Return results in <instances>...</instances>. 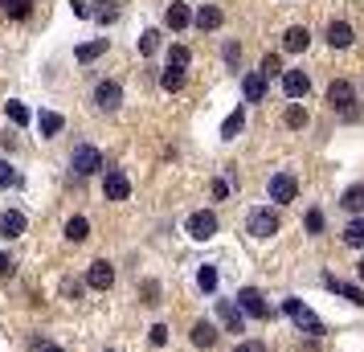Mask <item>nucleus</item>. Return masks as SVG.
<instances>
[{
  "mask_svg": "<svg viewBox=\"0 0 364 352\" xmlns=\"http://www.w3.org/2000/svg\"><path fill=\"white\" fill-rule=\"evenodd\" d=\"M282 311L291 316V324H295L299 332H307V336H323V319L315 316V311H311V307H307L303 299H287V303H282Z\"/></svg>",
  "mask_w": 364,
  "mask_h": 352,
  "instance_id": "1",
  "label": "nucleus"
},
{
  "mask_svg": "<svg viewBox=\"0 0 364 352\" xmlns=\"http://www.w3.org/2000/svg\"><path fill=\"white\" fill-rule=\"evenodd\" d=\"M70 168H74V176H90V172L102 168V151L90 148V144H78V148L70 151Z\"/></svg>",
  "mask_w": 364,
  "mask_h": 352,
  "instance_id": "2",
  "label": "nucleus"
},
{
  "mask_svg": "<svg viewBox=\"0 0 364 352\" xmlns=\"http://www.w3.org/2000/svg\"><path fill=\"white\" fill-rule=\"evenodd\" d=\"M237 307H242V316H254V319H270L274 316L258 287H242V291H237Z\"/></svg>",
  "mask_w": 364,
  "mask_h": 352,
  "instance_id": "3",
  "label": "nucleus"
},
{
  "mask_svg": "<svg viewBox=\"0 0 364 352\" xmlns=\"http://www.w3.org/2000/svg\"><path fill=\"white\" fill-rule=\"evenodd\" d=\"M184 230H188V238H193V242H209V238L217 234V213L197 209V213L188 218V225H184Z\"/></svg>",
  "mask_w": 364,
  "mask_h": 352,
  "instance_id": "4",
  "label": "nucleus"
},
{
  "mask_svg": "<svg viewBox=\"0 0 364 352\" xmlns=\"http://www.w3.org/2000/svg\"><path fill=\"white\" fill-rule=\"evenodd\" d=\"M295 193H299V181L291 176V172H274V176H270V201L291 205L295 201Z\"/></svg>",
  "mask_w": 364,
  "mask_h": 352,
  "instance_id": "5",
  "label": "nucleus"
},
{
  "mask_svg": "<svg viewBox=\"0 0 364 352\" xmlns=\"http://www.w3.org/2000/svg\"><path fill=\"white\" fill-rule=\"evenodd\" d=\"M246 225H250V234L254 238H274L279 234V213H270V209H254Z\"/></svg>",
  "mask_w": 364,
  "mask_h": 352,
  "instance_id": "6",
  "label": "nucleus"
},
{
  "mask_svg": "<svg viewBox=\"0 0 364 352\" xmlns=\"http://www.w3.org/2000/svg\"><path fill=\"white\" fill-rule=\"evenodd\" d=\"M328 102H331V111H352V102H356L352 82H348V78H336V82L328 86Z\"/></svg>",
  "mask_w": 364,
  "mask_h": 352,
  "instance_id": "7",
  "label": "nucleus"
},
{
  "mask_svg": "<svg viewBox=\"0 0 364 352\" xmlns=\"http://www.w3.org/2000/svg\"><path fill=\"white\" fill-rule=\"evenodd\" d=\"M217 316L225 324V332H246V316H242V307L233 299H217Z\"/></svg>",
  "mask_w": 364,
  "mask_h": 352,
  "instance_id": "8",
  "label": "nucleus"
},
{
  "mask_svg": "<svg viewBox=\"0 0 364 352\" xmlns=\"http://www.w3.org/2000/svg\"><path fill=\"white\" fill-rule=\"evenodd\" d=\"M282 90H287V99H307L311 78H307L303 70H282Z\"/></svg>",
  "mask_w": 364,
  "mask_h": 352,
  "instance_id": "9",
  "label": "nucleus"
},
{
  "mask_svg": "<svg viewBox=\"0 0 364 352\" xmlns=\"http://www.w3.org/2000/svg\"><path fill=\"white\" fill-rule=\"evenodd\" d=\"M86 283L95 287V291H111V283H115V267H111L107 258L90 262V274H86Z\"/></svg>",
  "mask_w": 364,
  "mask_h": 352,
  "instance_id": "10",
  "label": "nucleus"
},
{
  "mask_svg": "<svg viewBox=\"0 0 364 352\" xmlns=\"http://www.w3.org/2000/svg\"><path fill=\"white\" fill-rule=\"evenodd\" d=\"M127 193H132V181H127L123 172H107V181H102V197H107V201H127Z\"/></svg>",
  "mask_w": 364,
  "mask_h": 352,
  "instance_id": "11",
  "label": "nucleus"
},
{
  "mask_svg": "<svg viewBox=\"0 0 364 352\" xmlns=\"http://www.w3.org/2000/svg\"><path fill=\"white\" fill-rule=\"evenodd\" d=\"M323 287H328V291H336V295H344L348 303L364 307V287H352V283H344V279H336V274H323Z\"/></svg>",
  "mask_w": 364,
  "mask_h": 352,
  "instance_id": "12",
  "label": "nucleus"
},
{
  "mask_svg": "<svg viewBox=\"0 0 364 352\" xmlns=\"http://www.w3.org/2000/svg\"><path fill=\"white\" fill-rule=\"evenodd\" d=\"M95 102H99L102 111H119V102H123L119 82H99V86H95Z\"/></svg>",
  "mask_w": 364,
  "mask_h": 352,
  "instance_id": "13",
  "label": "nucleus"
},
{
  "mask_svg": "<svg viewBox=\"0 0 364 352\" xmlns=\"http://www.w3.org/2000/svg\"><path fill=\"white\" fill-rule=\"evenodd\" d=\"M307 46H311L307 25H291V29H287V37H282V50H287V53H303Z\"/></svg>",
  "mask_w": 364,
  "mask_h": 352,
  "instance_id": "14",
  "label": "nucleus"
},
{
  "mask_svg": "<svg viewBox=\"0 0 364 352\" xmlns=\"http://www.w3.org/2000/svg\"><path fill=\"white\" fill-rule=\"evenodd\" d=\"M193 21H197L200 33H213V29H221V9H217V4H200Z\"/></svg>",
  "mask_w": 364,
  "mask_h": 352,
  "instance_id": "15",
  "label": "nucleus"
},
{
  "mask_svg": "<svg viewBox=\"0 0 364 352\" xmlns=\"http://www.w3.org/2000/svg\"><path fill=\"white\" fill-rule=\"evenodd\" d=\"M328 46L331 50H348L352 46V25L348 21H331L328 25Z\"/></svg>",
  "mask_w": 364,
  "mask_h": 352,
  "instance_id": "16",
  "label": "nucleus"
},
{
  "mask_svg": "<svg viewBox=\"0 0 364 352\" xmlns=\"http://www.w3.org/2000/svg\"><path fill=\"white\" fill-rule=\"evenodd\" d=\"M21 234H25V213H17V209L0 213V238H21Z\"/></svg>",
  "mask_w": 364,
  "mask_h": 352,
  "instance_id": "17",
  "label": "nucleus"
},
{
  "mask_svg": "<svg viewBox=\"0 0 364 352\" xmlns=\"http://www.w3.org/2000/svg\"><path fill=\"white\" fill-rule=\"evenodd\" d=\"M217 336H221V332H217L209 319H197V324H193V344H197V348H213Z\"/></svg>",
  "mask_w": 364,
  "mask_h": 352,
  "instance_id": "18",
  "label": "nucleus"
},
{
  "mask_svg": "<svg viewBox=\"0 0 364 352\" xmlns=\"http://www.w3.org/2000/svg\"><path fill=\"white\" fill-rule=\"evenodd\" d=\"M242 95H246V102H262L266 99V78L262 74H246V78H242Z\"/></svg>",
  "mask_w": 364,
  "mask_h": 352,
  "instance_id": "19",
  "label": "nucleus"
},
{
  "mask_svg": "<svg viewBox=\"0 0 364 352\" xmlns=\"http://www.w3.org/2000/svg\"><path fill=\"white\" fill-rule=\"evenodd\" d=\"M188 21H193L188 4H176V0H172V4H168V13H164V25H168V29H184Z\"/></svg>",
  "mask_w": 364,
  "mask_h": 352,
  "instance_id": "20",
  "label": "nucleus"
},
{
  "mask_svg": "<svg viewBox=\"0 0 364 352\" xmlns=\"http://www.w3.org/2000/svg\"><path fill=\"white\" fill-rule=\"evenodd\" d=\"M246 127V111L237 107V111H230L225 115V123H221V139H237V132Z\"/></svg>",
  "mask_w": 364,
  "mask_h": 352,
  "instance_id": "21",
  "label": "nucleus"
},
{
  "mask_svg": "<svg viewBox=\"0 0 364 352\" xmlns=\"http://www.w3.org/2000/svg\"><path fill=\"white\" fill-rule=\"evenodd\" d=\"M37 127H41V135H58L66 127V119L58 115V111H41V115H37Z\"/></svg>",
  "mask_w": 364,
  "mask_h": 352,
  "instance_id": "22",
  "label": "nucleus"
},
{
  "mask_svg": "<svg viewBox=\"0 0 364 352\" xmlns=\"http://www.w3.org/2000/svg\"><path fill=\"white\" fill-rule=\"evenodd\" d=\"M107 53V37H99V41H86V46H78L74 50V58L78 62H95V58H102Z\"/></svg>",
  "mask_w": 364,
  "mask_h": 352,
  "instance_id": "23",
  "label": "nucleus"
},
{
  "mask_svg": "<svg viewBox=\"0 0 364 352\" xmlns=\"http://www.w3.org/2000/svg\"><path fill=\"white\" fill-rule=\"evenodd\" d=\"M66 238L70 242H86V238H90V221L86 218H70L66 221Z\"/></svg>",
  "mask_w": 364,
  "mask_h": 352,
  "instance_id": "24",
  "label": "nucleus"
},
{
  "mask_svg": "<svg viewBox=\"0 0 364 352\" xmlns=\"http://www.w3.org/2000/svg\"><path fill=\"white\" fill-rule=\"evenodd\" d=\"M188 62H193L188 46H172V50H168V70H184Z\"/></svg>",
  "mask_w": 364,
  "mask_h": 352,
  "instance_id": "25",
  "label": "nucleus"
},
{
  "mask_svg": "<svg viewBox=\"0 0 364 352\" xmlns=\"http://www.w3.org/2000/svg\"><path fill=\"white\" fill-rule=\"evenodd\" d=\"M344 242L348 246H356V250H364V221H348V230H344Z\"/></svg>",
  "mask_w": 364,
  "mask_h": 352,
  "instance_id": "26",
  "label": "nucleus"
},
{
  "mask_svg": "<svg viewBox=\"0 0 364 352\" xmlns=\"http://www.w3.org/2000/svg\"><path fill=\"white\" fill-rule=\"evenodd\" d=\"M307 119H311V115H307V107H299V102L287 107V127H295V132H299V127H307Z\"/></svg>",
  "mask_w": 364,
  "mask_h": 352,
  "instance_id": "27",
  "label": "nucleus"
},
{
  "mask_svg": "<svg viewBox=\"0 0 364 352\" xmlns=\"http://www.w3.org/2000/svg\"><path fill=\"white\" fill-rule=\"evenodd\" d=\"M344 209H352V213H360L364 209V185H352L344 193Z\"/></svg>",
  "mask_w": 364,
  "mask_h": 352,
  "instance_id": "28",
  "label": "nucleus"
},
{
  "mask_svg": "<svg viewBox=\"0 0 364 352\" xmlns=\"http://www.w3.org/2000/svg\"><path fill=\"white\" fill-rule=\"evenodd\" d=\"M258 74H262V78H274V74H282V58H279V53H266L262 66H258Z\"/></svg>",
  "mask_w": 364,
  "mask_h": 352,
  "instance_id": "29",
  "label": "nucleus"
},
{
  "mask_svg": "<svg viewBox=\"0 0 364 352\" xmlns=\"http://www.w3.org/2000/svg\"><path fill=\"white\" fill-rule=\"evenodd\" d=\"M197 287L200 291H217V267H200L197 270Z\"/></svg>",
  "mask_w": 364,
  "mask_h": 352,
  "instance_id": "30",
  "label": "nucleus"
},
{
  "mask_svg": "<svg viewBox=\"0 0 364 352\" xmlns=\"http://www.w3.org/2000/svg\"><path fill=\"white\" fill-rule=\"evenodd\" d=\"M160 86H164V90H181L184 86V70H164V74H160Z\"/></svg>",
  "mask_w": 364,
  "mask_h": 352,
  "instance_id": "31",
  "label": "nucleus"
},
{
  "mask_svg": "<svg viewBox=\"0 0 364 352\" xmlns=\"http://www.w3.org/2000/svg\"><path fill=\"white\" fill-rule=\"evenodd\" d=\"M90 17H99V21H115V17H119L115 0H99V9H90Z\"/></svg>",
  "mask_w": 364,
  "mask_h": 352,
  "instance_id": "32",
  "label": "nucleus"
},
{
  "mask_svg": "<svg viewBox=\"0 0 364 352\" xmlns=\"http://www.w3.org/2000/svg\"><path fill=\"white\" fill-rule=\"evenodd\" d=\"M9 119H13L17 127H25L33 115H29V107H25V102H9Z\"/></svg>",
  "mask_w": 364,
  "mask_h": 352,
  "instance_id": "33",
  "label": "nucleus"
},
{
  "mask_svg": "<svg viewBox=\"0 0 364 352\" xmlns=\"http://www.w3.org/2000/svg\"><path fill=\"white\" fill-rule=\"evenodd\" d=\"M160 50V33L156 29H144V37H139V53H156Z\"/></svg>",
  "mask_w": 364,
  "mask_h": 352,
  "instance_id": "34",
  "label": "nucleus"
},
{
  "mask_svg": "<svg viewBox=\"0 0 364 352\" xmlns=\"http://www.w3.org/2000/svg\"><path fill=\"white\" fill-rule=\"evenodd\" d=\"M9 185H17V172H13L9 160H0V188H9Z\"/></svg>",
  "mask_w": 364,
  "mask_h": 352,
  "instance_id": "35",
  "label": "nucleus"
},
{
  "mask_svg": "<svg viewBox=\"0 0 364 352\" xmlns=\"http://www.w3.org/2000/svg\"><path fill=\"white\" fill-rule=\"evenodd\" d=\"M29 4H33V0H17V4H13V9H4V13H9V17H17V21H25V17H29Z\"/></svg>",
  "mask_w": 364,
  "mask_h": 352,
  "instance_id": "36",
  "label": "nucleus"
},
{
  "mask_svg": "<svg viewBox=\"0 0 364 352\" xmlns=\"http://www.w3.org/2000/svg\"><path fill=\"white\" fill-rule=\"evenodd\" d=\"M319 230H323V213L311 209V213H307V234H319Z\"/></svg>",
  "mask_w": 364,
  "mask_h": 352,
  "instance_id": "37",
  "label": "nucleus"
},
{
  "mask_svg": "<svg viewBox=\"0 0 364 352\" xmlns=\"http://www.w3.org/2000/svg\"><path fill=\"white\" fill-rule=\"evenodd\" d=\"M62 295H66V299H78V295H82V283H78V279H66V283H62Z\"/></svg>",
  "mask_w": 364,
  "mask_h": 352,
  "instance_id": "38",
  "label": "nucleus"
},
{
  "mask_svg": "<svg viewBox=\"0 0 364 352\" xmlns=\"http://www.w3.org/2000/svg\"><path fill=\"white\" fill-rule=\"evenodd\" d=\"M151 344H156V348H164V344H168V328H164V324H156V328H151Z\"/></svg>",
  "mask_w": 364,
  "mask_h": 352,
  "instance_id": "39",
  "label": "nucleus"
},
{
  "mask_svg": "<svg viewBox=\"0 0 364 352\" xmlns=\"http://www.w3.org/2000/svg\"><path fill=\"white\" fill-rule=\"evenodd\" d=\"M233 352H266V344H262V340H242Z\"/></svg>",
  "mask_w": 364,
  "mask_h": 352,
  "instance_id": "40",
  "label": "nucleus"
},
{
  "mask_svg": "<svg viewBox=\"0 0 364 352\" xmlns=\"http://www.w3.org/2000/svg\"><path fill=\"white\" fill-rule=\"evenodd\" d=\"M237 58H242V50H237V41H225V62H230V66H237Z\"/></svg>",
  "mask_w": 364,
  "mask_h": 352,
  "instance_id": "41",
  "label": "nucleus"
},
{
  "mask_svg": "<svg viewBox=\"0 0 364 352\" xmlns=\"http://www.w3.org/2000/svg\"><path fill=\"white\" fill-rule=\"evenodd\" d=\"M13 270H17V262H13V258H9V254H0V279H9V274H13Z\"/></svg>",
  "mask_w": 364,
  "mask_h": 352,
  "instance_id": "42",
  "label": "nucleus"
},
{
  "mask_svg": "<svg viewBox=\"0 0 364 352\" xmlns=\"http://www.w3.org/2000/svg\"><path fill=\"white\" fill-rule=\"evenodd\" d=\"M213 197L217 201H225V197H230V181H213Z\"/></svg>",
  "mask_w": 364,
  "mask_h": 352,
  "instance_id": "43",
  "label": "nucleus"
},
{
  "mask_svg": "<svg viewBox=\"0 0 364 352\" xmlns=\"http://www.w3.org/2000/svg\"><path fill=\"white\" fill-rule=\"evenodd\" d=\"M70 9H74V17H90V4L86 0H70Z\"/></svg>",
  "mask_w": 364,
  "mask_h": 352,
  "instance_id": "44",
  "label": "nucleus"
},
{
  "mask_svg": "<svg viewBox=\"0 0 364 352\" xmlns=\"http://www.w3.org/2000/svg\"><path fill=\"white\" fill-rule=\"evenodd\" d=\"M156 295H160V287H156V283H144V303H160Z\"/></svg>",
  "mask_w": 364,
  "mask_h": 352,
  "instance_id": "45",
  "label": "nucleus"
},
{
  "mask_svg": "<svg viewBox=\"0 0 364 352\" xmlns=\"http://www.w3.org/2000/svg\"><path fill=\"white\" fill-rule=\"evenodd\" d=\"M41 352H66V348H58V344H46V348H41Z\"/></svg>",
  "mask_w": 364,
  "mask_h": 352,
  "instance_id": "46",
  "label": "nucleus"
},
{
  "mask_svg": "<svg viewBox=\"0 0 364 352\" xmlns=\"http://www.w3.org/2000/svg\"><path fill=\"white\" fill-rule=\"evenodd\" d=\"M13 4H17V0H0V9H13Z\"/></svg>",
  "mask_w": 364,
  "mask_h": 352,
  "instance_id": "47",
  "label": "nucleus"
},
{
  "mask_svg": "<svg viewBox=\"0 0 364 352\" xmlns=\"http://www.w3.org/2000/svg\"><path fill=\"white\" fill-rule=\"evenodd\" d=\"M356 274H360V279H364V258H360V262H356Z\"/></svg>",
  "mask_w": 364,
  "mask_h": 352,
  "instance_id": "48",
  "label": "nucleus"
}]
</instances>
